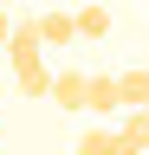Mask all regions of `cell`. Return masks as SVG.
Segmentation results:
<instances>
[{
    "label": "cell",
    "mask_w": 149,
    "mask_h": 155,
    "mask_svg": "<svg viewBox=\"0 0 149 155\" xmlns=\"http://www.w3.org/2000/svg\"><path fill=\"white\" fill-rule=\"evenodd\" d=\"M13 78H20V97H46V91H52L46 52H20V58H13Z\"/></svg>",
    "instance_id": "7a4b0ae2"
},
{
    "label": "cell",
    "mask_w": 149,
    "mask_h": 155,
    "mask_svg": "<svg viewBox=\"0 0 149 155\" xmlns=\"http://www.w3.org/2000/svg\"><path fill=\"white\" fill-rule=\"evenodd\" d=\"M78 155H117L110 149V129H84L78 136Z\"/></svg>",
    "instance_id": "ba28073f"
},
{
    "label": "cell",
    "mask_w": 149,
    "mask_h": 155,
    "mask_svg": "<svg viewBox=\"0 0 149 155\" xmlns=\"http://www.w3.org/2000/svg\"><path fill=\"white\" fill-rule=\"evenodd\" d=\"M117 155H149V110H123V123L110 129Z\"/></svg>",
    "instance_id": "6da1fadb"
},
{
    "label": "cell",
    "mask_w": 149,
    "mask_h": 155,
    "mask_svg": "<svg viewBox=\"0 0 149 155\" xmlns=\"http://www.w3.org/2000/svg\"><path fill=\"white\" fill-rule=\"evenodd\" d=\"M143 110H149V104H143Z\"/></svg>",
    "instance_id": "30bf717a"
},
{
    "label": "cell",
    "mask_w": 149,
    "mask_h": 155,
    "mask_svg": "<svg viewBox=\"0 0 149 155\" xmlns=\"http://www.w3.org/2000/svg\"><path fill=\"white\" fill-rule=\"evenodd\" d=\"M117 104H123V110H143V104H149V71H123V78H117Z\"/></svg>",
    "instance_id": "52a82bcc"
},
{
    "label": "cell",
    "mask_w": 149,
    "mask_h": 155,
    "mask_svg": "<svg viewBox=\"0 0 149 155\" xmlns=\"http://www.w3.org/2000/svg\"><path fill=\"white\" fill-rule=\"evenodd\" d=\"M71 26H78V39H104V32H110V7H97V0H84V7L71 13Z\"/></svg>",
    "instance_id": "8992f818"
},
{
    "label": "cell",
    "mask_w": 149,
    "mask_h": 155,
    "mask_svg": "<svg viewBox=\"0 0 149 155\" xmlns=\"http://www.w3.org/2000/svg\"><path fill=\"white\" fill-rule=\"evenodd\" d=\"M52 104H59V110H84V71H59V78H52Z\"/></svg>",
    "instance_id": "277c9868"
},
{
    "label": "cell",
    "mask_w": 149,
    "mask_h": 155,
    "mask_svg": "<svg viewBox=\"0 0 149 155\" xmlns=\"http://www.w3.org/2000/svg\"><path fill=\"white\" fill-rule=\"evenodd\" d=\"M84 110H97V116L123 110V104H117V78H104V71H97V78H84Z\"/></svg>",
    "instance_id": "5b68a950"
},
{
    "label": "cell",
    "mask_w": 149,
    "mask_h": 155,
    "mask_svg": "<svg viewBox=\"0 0 149 155\" xmlns=\"http://www.w3.org/2000/svg\"><path fill=\"white\" fill-rule=\"evenodd\" d=\"M32 26H39V45H71V39H78V26H71V13H65V7L39 13Z\"/></svg>",
    "instance_id": "3957f363"
},
{
    "label": "cell",
    "mask_w": 149,
    "mask_h": 155,
    "mask_svg": "<svg viewBox=\"0 0 149 155\" xmlns=\"http://www.w3.org/2000/svg\"><path fill=\"white\" fill-rule=\"evenodd\" d=\"M7 32H13V13H7V7H0V45H7Z\"/></svg>",
    "instance_id": "9c48e42d"
}]
</instances>
